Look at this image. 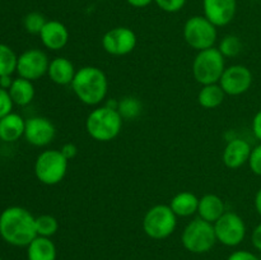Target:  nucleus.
<instances>
[{
    "label": "nucleus",
    "instance_id": "ddd939ff",
    "mask_svg": "<svg viewBox=\"0 0 261 260\" xmlns=\"http://www.w3.org/2000/svg\"><path fill=\"white\" fill-rule=\"evenodd\" d=\"M23 137L35 147H46L55 139L56 127L47 117L33 116L25 120Z\"/></svg>",
    "mask_w": 261,
    "mask_h": 260
},
{
    "label": "nucleus",
    "instance_id": "6e6552de",
    "mask_svg": "<svg viewBox=\"0 0 261 260\" xmlns=\"http://www.w3.org/2000/svg\"><path fill=\"white\" fill-rule=\"evenodd\" d=\"M184 38L191 48L203 51L214 47L218 38L217 27L204 15H193L184 25Z\"/></svg>",
    "mask_w": 261,
    "mask_h": 260
},
{
    "label": "nucleus",
    "instance_id": "4468645a",
    "mask_svg": "<svg viewBox=\"0 0 261 260\" xmlns=\"http://www.w3.org/2000/svg\"><path fill=\"white\" fill-rule=\"evenodd\" d=\"M204 17L217 28L224 27L233 20L237 12V0H203Z\"/></svg>",
    "mask_w": 261,
    "mask_h": 260
},
{
    "label": "nucleus",
    "instance_id": "393cba45",
    "mask_svg": "<svg viewBox=\"0 0 261 260\" xmlns=\"http://www.w3.org/2000/svg\"><path fill=\"white\" fill-rule=\"evenodd\" d=\"M18 56L10 46L0 43V76L12 75L17 71Z\"/></svg>",
    "mask_w": 261,
    "mask_h": 260
},
{
    "label": "nucleus",
    "instance_id": "39448f33",
    "mask_svg": "<svg viewBox=\"0 0 261 260\" xmlns=\"http://www.w3.org/2000/svg\"><path fill=\"white\" fill-rule=\"evenodd\" d=\"M182 246L193 254H205L211 251L217 242L214 226L201 218L189 222L181 235Z\"/></svg>",
    "mask_w": 261,
    "mask_h": 260
},
{
    "label": "nucleus",
    "instance_id": "a211bd4d",
    "mask_svg": "<svg viewBox=\"0 0 261 260\" xmlns=\"http://www.w3.org/2000/svg\"><path fill=\"white\" fill-rule=\"evenodd\" d=\"M224 213H226V205L221 196L216 195V194H205L199 198L198 213H196L199 218L214 223Z\"/></svg>",
    "mask_w": 261,
    "mask_h": 260
},
{
    "label": "nucleus",
    "instance_id": "412c9836",
    "mask_svg": "<svg viewBox=\"0 0 261 260\" xmlns=\"http://www.w3.org/2000/svg\"><path fill=\"white\" fill-rule=\"evenodd\" d=\"M168 205L177 217H191L198 213L199 198L191 191H180L171 199Z\"/></svg>",
    "mask_w": 261,
    "mask_h": 260
},
{
    "label": "nucleus",
    "instance_id": "58836bf2",
    "mask_svg": "<svg viewBox=\"0 0 261 260\" xmlns=\"http://www.w3.org/2000/svg\"><path fill=\"white\" fill-rule=\"evenodd\" d=\"M0 260H2V257H0Z\"/></svg>",
    "mask_w": 261,
    "mask_h": 260
},
{
    "label": "nucleus",
    "instance_id": "e433bc0d",
    "mask_svg": "<svg viewBox=\"0 0 261 260\" xmlns=\"http://www.w3.org/2000/svg\"><path fill=\"white\" fill-rule=\"evenodd\" d=\"M13 81H14V79L12 78V75L0 76V87H2L3 89H7V91H9V88L12 87V84H13Z\"/></svg>",
    "mask_w": 261,
    "mask_h": 260
},
{
    "label": "nucleus",
    "instance_id": "aec40b11",
    "mask_svg": "<svg viewBox=\"0 0 261 260\" xmlns=\"http://www.w3.org/2000/svg\"><path fill=\"white\" fill-rule=\"evenodd\" d=\"M58 250L51 237L36 236L27 246L28 260H56Z\"/></svg>",
    "mask_w": 261,
    "mask_h": 260
},
{
    "label": "nucleus",
    "instance_id": "b1692460",
    "mask_svg": "<svg viewBox=\"0 0 261 260\" xmlns=\"http://www.w3.org/2000/svg\"><path fill=\"white\" fill-rule=\"evenodd\" d=\"M120 116L122 120H137L142 115L143 105L138 97L135 96H125L119 99V106H117Z\"/></svg>",
    "mask_w": 261,
    "mask_h": 260
},
{
    "label": "nucleus",
    "instance_id": "5701e85b",
    "mask_svg": "<svg viewBox=\"0 0 261 260\" xmlns=\"http://www.w3.org/2000/svg\"><path fill=\"white\" fill-rule=\"evenodd\" d=\"M226 96L227 94L224 93L219 83L206 84V86L201 87V89L199 91L198 102L204 109H217L223 103Z\"/></svg>",
    "mask_w": 261,
    "mask_h": 260
},
{
    "label": "nucleus",
    "instance_id": "f3484780",
    "mask_svg": "<svg viewBox=\"0 0 261 260\" xmlns=\"http://www.w3.org/2000/svg\"><path fill=\"white\" fill-rule=\"evenodd\" d=\"M75 73V66L68 58L58 56L50 60L47 75L53 83L58 86H70Z\"/></svg>",
    "mask_w": 261,
    "mask_h": 260
},
{
    "label": "nucleus",
    "instance_id": "c756f323",
    "mask_svg": "<svg viewBox=\"0 0 261 260\" xmlns=\"http://www.w3.org/2000/svg\"><path fill=\"white\" fill-rule=\"evenodd\" d=\"M249 167L255 175L261 176V143L252 148L249 158Z\"/></svg>",
    "mask_w": 261,
    "mask_h": 260
},
{
    "label": "nucleus",
    "instance_id": "473e14b6",
    "mask_svg": "<svg viewBox=\"0 0 261 260\" xmlns=\"http://www.w3.org/2000/svg\"><path fill=\"white\" fill-rule=\"evenodd\" d=\"M60 152L63 153V155L66 160L71 161L73 158L76 157V154H78V148H76V145L74 144V143H65V144L61 147Z\"/></svg>",
    "mask_w": 261,
    "mask_h": 260
},
{
    "label": "nucleus",
    "instance_id": "4be33fe9",
    "mask_svg": "<svg viewBox=\"0 0 261 260\" xmlns=\"http://www.w3.org/2000/svg\"><path fill=\"white\" fill-rule=\"evenodd\" d=\"M9 94L13 99V103L17 106H27L35 98V86L33 82L24 78H15L12 87L9 88Z\"/></svg>",
    "mask_w": 261,
    "mask_h": 260
},
{
    "label": "nucleus",
    "instance_id": "c85d7f7f",
    "mask_svg": "<svg viewBox=\"0 0 261 260\" xmlns=\"http://www.w3.org/2000/svg\"><path fill=\"white\" fill-rule=\"evenodd\" d=\"M160 9H162L166 13H177L185 7L186 0H154Z\"/></svg>",
    "mask_w": 261,
    "mask_h": 260
},
{
    "label": "nucleus",
    "instance_id": "4c0bfd02",
    "mask_svg": "<svg viewBox=\"0 0 261 260\" xmlns=\"http://www.w3.org/2000/svg\"><path fill=\"white\" fill-rule=\"evenodd\" d=\"M254 204H255V209H256L257 214L261 217V188L257 190L256 195H255Z\"/></svg>",
    "mask_w": 261,
    "mask_h": 260
},
{
    "label": "nucleus",
    "instance_id": "c9c22d12",
    "mask_svg": "<svg viewBox=\"0 0 261 260\" xmlns=\"http://www.w3.org/2000/svg\"><path fill=\"white\" fill-rule=\"evenodd\" d=\"M154 0H126L127 4L133 8H145L150 5Z\"/></svg>",
    "mask_w": 261,
    "mask_h": 260
},
{
    "label": "nucleus",
    "instance_id": "0eeeda50",
    "mask_svg": "<svg viewBox=\"0 0 261 260\" xmlns=\"http://www.w3.org/2000/svg\"><path fill=\"white\" fill-rule=\"evenodd\" d=\"M143 231L153 240H165L175 232L177 227V216L170 205L157 204L147 211L142 222Z\"/></svg>",
    "mask_w": 261,
    "mask_h": 260
},
{
    "label": "nucleus",
    "instance_id": "2eb2a0df",
    "mask_svg": "<svg viewBox=\"0 0 261 260\" xmlns=\"http://www.w3.org/2000/svg\"><path fill=\"white\" fill-rule=\"evenodd\" d=\"M251 150L252 147L247 140L241 139V138H232L224 147L222 161L226 167L236 170L249 162Z\"/></svg>",
    "mask_w": 261,
    "mask_h": 260
},
{
    "label": "nucleus",
    "instance_id": "2f4dec72",
    "mask_svg": "<svg viewBox=\"0 0 261 260\" xmlns=\"http://www.w3.org/2000/svg\"><path fill=\"white\" fill-rule=\"evenodd\" d=\"M227 260H261V257L249 250H236L229 254Z\"/></svg>",
    "mask_w": 261,
    "mask_h": 260
},
{
    "label": "nucleus",
    "instance_id": "f03ea898",
    "mask_svg": "<svg viewBox=\"0 0 261 260\" xmlns=\"http://www.w3.org/2000/svg\"><path fill=\"white\" fill-rule=\"evenodd\" d=\"M70 86L82 103L87 106H98L107 96L109 79L102 69L88 65L76 70Z\"/></svg>",
    "mask_w": 261,
    "mask_h": 260
},
{
    "label": "nucleus",
    "instance_id": "dca6fc26",
    "mask_svg": "<svg viewBox=\"0 0 261 260\" xmlns=\"http://www.w3.org/2000/svg\"><path fill=\"white\" fill-rule=\"evenodd\" d=\"M38 36L42 45L50 51L61 50L69 42V31L60 20H47Z\"/></svg>",
    "mask_w": 261,
    "mask_h": 260
},
{
    "label": "nucleus",
    "instance_id": "bb28decb",
    "mask_svg": "<svg viewBox=\"0 0 261 260\" xmlns=\"http://www.w3.org/2000/svg\"><path fill=\"white\" fill-rule=\"evenodd\" d=\"M219 53L224 58H234L239 55L242 50V42L237 36L234 35H226L218 43Z\"/></svg>",
    "mask_w": 261,
    "mask_h": 260
},
{
    "label": "nucleus",
    "instance_id": "72a5a7b5",
    "mask_svg": "<svg viewBox=\"0 0 261 260\" xmlns=\"http://www.w3.org/2000/svg\"><path fill=\"white\" fill-rule=\"evenodd\" d=\"M252 133H254L255 138L260 140L261 143V110L255 114L254 119H252Z\"/></svg>",
    "mask_w": 261,
    "mask_h": 260
},
{
    "label": "nucleus",
    "instance_id": "f8f14e48",
    "mask_svg": "<svg viewBox=\"0 0 261 260\" xmlns=\"http://www.w3.org/2000/svg\"><path fill=\"white\" fill-rule=\"evenodd\" d=\"M252 81L254 76L247 66L234 64L226 66L218 83L227 96H241L251 88Z\"/></svg>",
    "mask_w": 261,
    "mask_h": 260
},
{
    "label": "nucleus",
    "instance_id": "423d86ee",
    "mask_svg": "<svg viewBox=\"0 0 261 260\" xmlns=\"http://www.w3.org/2000/svg\"><path fill=\"white\" fill-rule=\"evenodd\" d=\"M68 166L69 161L64 157L60 149H46L36 158L35 175L43 185H58L65 177Z\"/></svg>",
    "mask_w": 261,
    "mask_h": 260
},
{
    "label": "nucleus",
    "instance_id": "9b49d317",
    "mask_svg": "<svg viewBox=\"0 0 261 260\" xmlns=\"http://www.w3.org/2000/svg\"><path fill=\"white\" fill-rule=\"evenodd\" d=\"M137 42L138 38L134 31L124 25L111 28L105 33L101 40L103 50L114 56L129 55L134 51Z\"/></svg>",
    "mask_w": 261,
    "mask_h": 260
},
{
    "label": "nucleus",
    "instance_id": "20e7f679",
    "mask_svg": "<svg viewBox=\"0 0 261 260\" xmlns=\"http://www.w3.org/2000/svg\"><path fill=\"white\" fill-rule=\"evenodd\" d=\"M226 69V58L217 47L198 51L193 60V76L201 86L218 83Z\"/></svg>",
    "mask_w": 261,
    "mask_h": 260
},
{
    "label": "nucleus",
    "instance_id": "cd10ccee",
    "mask_svg": "<svg viewBox=\"0 0 261 260\" xmlns=\"http://www.w3.org/2000/svg\"><path fill=\"white\" fill-rule=\"evenodd\" d=\"M46 22L47 20L43 17V14L38 12H31L23 19V25H24V30L31 35H40Z\"/></svg>",
    "mask_w": 261,
    "mask_h": 260
},
{
    "label": "nucleus",
    "instance_id": "6ab92c4d",
    "mask_svg": "<svg viewBox=\"0 0 261 260\" xmlns=\"http://www.w3.org/2000/svg\"><path fill=\"white\" fill-rule=\"evenodd\" d=\"M25 120L19 114L10 112L0 119V140L14 143L24 135Z\"/></svg>",
    "mask_w": 261,
    "mask_h": 260
},
{
    "label": "nucleus",
    "instance_id": "f704fd0d",
    "mask_svg": "<svg viewBox=\"0 0 261 260\" xmlns=\"http://www.w3.org/2000/svg\"><path fill=\"white\" fill-rule=\"evenodd\" d=\"M251 242L252 246L261 252V222L254 228L251 233Z\"/></svg>",
    "mask_w": 261,
    "mask_h": 260
},
{
    "label": "nucleus",
    "instance_id": "9d476101",
    "mask_svg": "<svg viewBox=\"0 0 261 260\" xmlns=\"http://www.w3.org/2000/svg\"><path fill=\"white\" fill-rule=\"evenodd\" d=\"M50 60L45 51L40 48H30L18 56L17 74L20 78L33 82L47 74Z\"/></svg>",
    "mask_w": 261,
    "mask_h": 260
},
{
    "label": "nucleus",
    "instance_id": "7ed1b4c3",
    "mask_svg": "<svg viewBox=\"0 0 261 260\" xmlns=\"http://www.w3.org/2000/svg\"><path fill=\"white\" fill-rule=\"evenodd\" d=\"M122 121L117 110L103 105L89 112L86 119V132L97 142H111L121 133Z\"/></svg>",
    "mask_w": 261,
    "mask_h": 260
},
{
    "label": "nucleus",
    "instance_id": "7c9ffc66",
    "mask_svg": "<svg viewBox=\"0 0 261 260\" xmlns=\"http://www.w3.org/2000/svg\"><path fill=\"white\" fill-rule=\"evenodd\" d=\"M13 106H14V103H13L9 92L0 87V119L13 112Z\"/></svg>",
    "mask_w": 261,
    "mask_h": 260
},
{
    "label": "nucleus",
    "instance_id": "a878e982",
    "mask_svg": "<svg viewBox=\"0 0 261 260\" xmlns=\"http://www.w3.org/2000/svg\"><path fill=\"white\" fill-rule=\"evenodd\" d=\"M59 222L58 219L50 214H41L36 217V231L37 236L53 237L58 232Z\"/></svg>",
    "mask_w": 261,
    "mask_h": 260
},
{
    "label": "nucleus",
    "instance_id": "1a4fd4ad",
    "mask_svg": "<svg viewBox=\"0 0 261 260\" xmlns=\"http://www.w3.org/2000/svg\"><path fill=\"white\" fill-rule=\"evenodd\" d=\"M217 241L228 247H236L246 237V223L234 212H227L213 223Z\"/></svg>",
    "mask_w": 261,
    "mask_h": 260
},
{
    "label": "nucleus",
    "instance_id": "f257e3e1",
    "mask_svg": "<svg viewBox=\"0 0 261 260\" xmlns=\"http://www.w3.org/2000/svg\"><path fill=\"white\" fill-rule=\"evenodd\" d=\"M37 236L36 217L23 206H8L0 213V237L15 247H27Z\"/></svg>",
    "mask_w": 261,
    "mask_h": 260
}]
</instances>
